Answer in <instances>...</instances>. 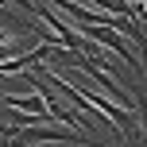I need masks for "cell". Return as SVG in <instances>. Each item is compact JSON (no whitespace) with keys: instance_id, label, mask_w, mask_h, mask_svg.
Returning a JSON list of instances; mask_svg holds the SVG:
<instances>
[{"instance_id":"cell-1","label":"cell","mask_w":147,"mask_h":147,"mask_svg":"<svg viewBox=\"0 0 147 147\" xmlns=\"http://www.w3.org/2000/svg\"><path fill=\"white\" fill-rule=\"evenodd\" d=\"M78 143V147H93V140H85L81 132H66V128H23L20 132V143Z\"/></svg>"}]
</instances>
